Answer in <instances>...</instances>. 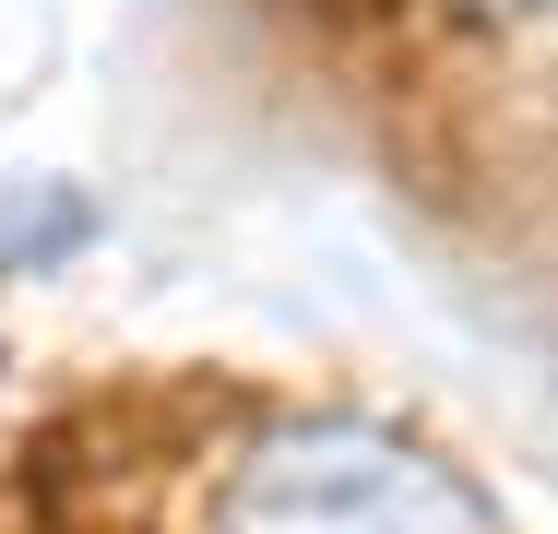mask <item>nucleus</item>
Masks as SVG:
<instances>
[{"instance_id":"1","label":"nucleus","mask_w":558,"mask_h":534,"mask_svg":"<svg viewBox=\"0 0 558 534\" xmlns=\"http://www.w3.org/2000/svg\"><path fill=\"white\" fill-rule=\"evenodd\" d=\"M226 534H487V511L404 439L310 427L226 487Z\"/></svg>"},{"instance_id":"2","label":"nucleus","mask_w":558,"mask_h":534,"mask_svg":"<svg viewBox=\"0 0 558 534\" xmlns=\"http://www.w3.org/2000/svg\"><path fill=\"white\" fill-rule=\"evenodd\" d=\"M499 12H523V0H499Z\"/></svg>"}]
</instances>
